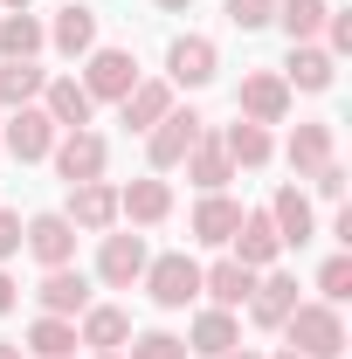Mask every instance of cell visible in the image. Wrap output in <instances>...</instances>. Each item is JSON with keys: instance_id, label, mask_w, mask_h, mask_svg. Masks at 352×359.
<instances>
[{"instance_id": "obj_1", "label": "cell", "mask_w": 352, "mask_h": 359, "mask_svg": "<svg viewBox=\"0 0 352 359\" xmlns=\"http://www.w3.org/2000/svg\"><path fill=\"white\" fill-rule=\"evenodd\" d=\"M276 332H290V353H304V359H339L346 353V318H339V304H297Z\"/></svg>"}, {"instance_id": "obj_2", "label": "cell", "mask_w": 352, "mask_h": 359, "mask_svg": "<svg viewBox=\"0 0 352 359\" xmlns=\"http://www.w3.org/2000/svg\"><path fill=\"white\" fill-rule=\"evenodd\" d=\"M145 297H152L159 311H187V304L201 297V263H194V256H159V263H145Z\"/></svg>"}, {"instance_id": "obj_3", "label": "cell", "mask_w": 352, "mask_h": 359, "mask_svg": "<svg viewBox=\"0 0 352 359\" xmlns=\"http://www.w3.org/2000/svg\"><path fill=\"white\" fill-rule=\"evenodd\" d=\"M138 83V62H132V48H90V69H83V90H90V104L104 97V104H125Z\"/></svg>"}, {"instance_id": "obj_4", "label": "cell", "mask_w": 352, "mask_h": 359, "mask_svg": "<svg viewBox=\"0 0 352 359\" xmlns=\"http://www.w3.org/2000/svg\"><path fill=\"white\" fill-rule=\"evenodd\" d=\"M0 152H14V159H48V152H55V125H48L42 104H21V111L0 125Z\"/></svg>"}, {"instance_id": "obj_5", "label": "cell", "mask_w": 352, "mask_h": 359, "mask_svg": "<svg viewBox=\"0 0 352 359\" xmlns=\"http://www.w3.org/2000/svg\"><path fill=\"white\" fill-rule=\"evenodd\" d=\"M201 132H208V125H201L194 111H166V118L145 132V152H152V166H159V173H173L180 159L194 152V138H201Z\"/></svg>"}, {"instance_id": "obj_6", "label": "cell", "mask_w": 352, "mask_h": 359, "mask_svg": "<svg viewBox=\"0 0 352 359\" xmlns=\"http://www.w3.org/2000/svg\"><path fill=\"white\" fill-rule=\"evenodd\" d=\"M48 159H55V173L69 180V187H83V180H104V159H111V152H104V138L83 125V132H62V138H55Z\"/></svg>"}, {"instance_id": "obj_7", "label": "cell", "mask_w": 352, "mask_h": 359, "mask_svg": "<svg viewBox=\"0 0 352 359\" xmlns=\"http://www.w3.org/2000/svg\"><path fill=\"white\" fill-rule=\"evenodd\" d=\"M215 42L208 35H180L173 48H166V83L173 90H201V83H215Z\"/></svg>"}, {"instance_id": "obj_8", "label": "cell", "mask_w": 352, "mask_h": 359, "mask_svg": "<svg viewBox=\"0 0 352 359\" xmlns=\"http://www.w3.org/2000/svg\"><path fill=\"white\" fill-rule=\"evenodd\" d=\"M21 242H28V256L42 269H62L76 256V222H69V215H35V222L21 228Z\"/></svg>"}, {"instance_id": "obj_9", "label": "cell", "mask_w": 352, "mask_h": 359, "mask_svg": "<svg viewBox=\"0 0 352 359\" xmlns=\"http://www.w3.org/2000/svg\"><path fill=\"white\" fill-rule=\"evenodd\" d=\"M145 235H104V249H97V276L111 283V290H132L138 276H145Z\"/></svg>"}, {"instance_id": "obj_10", "label": "cell", "mask_w": 352, "mask_h": 359, "mask_svg": "<svg viewBox=\"0 0 352 359\" xmlns=\"http://www.w3.org/2000/svg\"><path fill=\"white\" fill-rule=\"evenodd\" d=\"M228 242H235V263L256 269V276L283 256V235H276V222H269V208H263V215H242V228H235Z\"/></svg>"}, {"instance_id": "obj_11", "label": "cell", "mask_w": 352, "mask_h": 359, "mask_svg": "<svg viewBox=\"0 0 352 359\" xmlns=\"http://www.w3.org/2000/svg\"><path fill=\"white\" fill-rule=\"evenodd\" d=\"M283 111H290V83H283L276 69L242 76V118H249V125H283Z\"/></svg>"}, {"instance_id": "obj_12", "label": "cell", "mask_w": 352, "mask_h": 359, "mask_svg": "<svg viewBox=\"0 0 352 359\" xmlns=\"http://www.w3.org/2000/svg\"><path fill=\"white\" fill-rule=\"evenodd\" d=\"M42 111H48L55 132H83L97 104H90V90L76 83V76H48V83H42Z\"/></svg>"}, {"instance_id": "obj_13", "label": "cell", "mask_w": 352, "mask_h": 359, "mask_svg": "<svg viewBox=\"0 0 352 359\" xmlns=\"http://www.w3.org/2000/svg\"><path fill=\"white\" fill-rule=\"evenodd\" d=\"M35 297H42L48 318H83V311H90V276L62 263V269H48V276H42V290H35Z\"/></svg>"}, {"instance_id": "obj_14", "label": "cell", "mask_w": 352, "mask_h": 359, "mask_svg": "<svg viewBox=\"0 0 352 359\" xmlns=\"http://www.w3.org/2000/svg\"><path fill=\"white\" fill-rule=\"evenodd\" d=\"M76 228L90 235H104V228L118 222V187H104V180H83V187H69V208H62Z\"/></svg>"}, {"instance_id": "obj_15", "label": "cell", "mask_w": 352, "mask_h": 359, "mask_svg": "<svg viewBox=\"0 0 352 359\" xmlns=\"http://www.w3.org/2000/svg\"><path fill=\"white\" fill-rule=\"evenodd\" d=\"M118 215L138 222V228L166 222V215H173V187H166V180H132V187L118 194Z\"/></svg>"}, {"instance_id": "obj_16", "label": "cell", "mask_w": 352, "mask_h": 359, "mask_svg": "<svg viewBox=\"0 0 352 359\" xmlns=\"http://www.w3.org/2000/svg\"><path fill=\"white\" fill-rule=\"evenodd\" d=\"M201 290L215 297V311H242V304H249V290H256V269H242L235 256H228V263L201 269Z\"/></svg>"}, {"instance_id": "obj_17", "label": "cell", "mask_w": 352, "mask_h": 359, "mask_svg": "<svg viewBox=\"0 0 352 359\" xmlns=\"http://www.w3.org/2000/svg\"><path fill=\"white\" fill-rule=\"evenodd\" d=\"M269 222H276V235H283V249H304L311 242V201L297 194V187H276V201H269Z\"/></svg>"}, {"instance_id": "obj_18", "label": "cell", "mask_w": 352, "mask_h": 359, "mask_svg": "<svg viewBox=\"0 0 352 359\" xmlns=\"http://www.w3.org/2000/svg\"><path fill=\"white\" fill-rule=\"evenodd\" d=\"M290 311H297V283L276 276V269L256 276V290H249V318H256V325H283Z\"/></svg>"}, {"instance_id": "obj_19", "label": "cell", "mask_w": 352, "mask_h": 359, "mask_svg": "<svg viewBox=\"0 0 352 359\" xmlns=\"http://www.w3.org/2000/svg\"><path fill=\"white\" fill-rule=\"evenodd\" d=\"M180 166H187V180H194L201 194H221V187H228V173H235V166H228V152H221V138H208V132L194 138V152H187Z\"/></svg>"}, {"instance_id": "obj_20", "label": "cell", "mask_w": 352, "mask_h": 359, "mask_svg": "<svg viewBox=\"0 0 352 359\" xmlns=\"http://www.w3.org/2000/svg\"><path fill=\"white\" fill-rule=\"evenodd\" d=\"M235 228H242V208H235L228 194H201V208H194V242L221 249V242H228Z\"/></svg>"}, {"instance_id": "obj_21", "label": "cell", "mask_w": 352, "mask_h": 359, "mask_svg": "<svg viewBox=\"0 0 352 359\" xmlns=\"http://www.w3.org/2000/svg\"><path fill=\"white\" fill-rule=\"evenodd\" d=\"M132 339V318L118 311V304H90L83 311V332H76V346H97V353H118Z\"/></svg>"}, {"instance_id": "obj_22", "label": "cell", "mask_w": 352, "mask_h": 359, "mask_svg": "<svg viewBox=\"0 0 352 359\" xmlns=\"http://www.w3.org/2000/svg\"><path fill=\"white\" fill-rule=\"evenodd\" d=\"M187 339H194L187 353H208V359H221V353H235V346H242V325H235V311H201Z\"/></svg>"}, {"instance_id": "obj_23", "label": "cell", "mask_w": 352, "mask_h": 359, "mask_svg": "<svg viewBox=\"0 0 352 359\" xmlns=\"http://www.w3.org/2000/svg\"><path fill=\"white\" fill-rule=\"evenodd\" d=\"M42 42H48V28L35 14H0V55H7V62H35Z\"/></svg>"}, {"instance_id": "obj_24", "label": "cell", "mask_w": 352, "mask_h": 359, "mask_svg": "<svg viewBox=\"0 0 352 359\" xmlns=\"http://www.w3.org/2000/svg\"><path fill=\"white\" fill-rule=\"evenodd\" d=\"M118 111H125V125H132V132H152V125L173 111V83H132V97H125Z\"/></svg>"}, {"instance_id": "obj_25", "label": "cell", "mask_w": 352, "mask_h": 359, "mask_svg": "<svg viewBox=\"0 0 352 359\" xmlns=\"http://www.w3.org/2000/svg\"><path fill=\"white\" fill-rule=\"evenodd\" d=\"M332 55L325 48H311V42H290V62H283V83H297V90H332Z\"/></svg>"}, {"instance_id": "obj_26", "label": "cell", "mask_w": 352, "mask_h": 359, "mask_svg": "<svg viewBox=\"0 0 352 359\" xmlns=\"http://www.w3.org/2000/svg\"><path fill=\"white\" fill-rule=\"evenodd\" d=\"M221 152H228V166H269V152H276V145H269L263 125H249V118H242V125H228V132H221Z\"/></svg>"}, {"instance_id": "obj_27", "label": "cell", "mask_w": 352, "mask_h": 359, "mask_svg": "<svg viewBox=\"0 0 352 359\" xmlns=\"http://www.w3.org/2000/svg\"><path fill=\"white\" fill-rule=\"evenodd\" d=\"M48 42L62 48V55H90V48H97V14H90V7H62L55 28H48Z\"/></svg>"}, {"instance_id": "obj_28", "label": "cell", "mask_w": 352, "mask_h": 359, "mask_svg": "<svg viewBox=\"0 0 352 359\" xmlns=\"http://www.w3.org/2000/svg\"><path fill=\"white\" fill-rule=\"evenodd\" d=\"M28 353H35V359H69V353H76V325L42 311L35 325H28Z\"/></svg>"}, {"instance_id": "obj_29", "label": "cell", "mask_w": 352, "mask_h": 359, "mask_svg": "<svg viewBox=\"0 0 352 359\" xmlns=\"http://www.w3.org/2000/svg\"><path fill=\"white\" fill-rule=\"evenodd\" d=\"M332 145H339V138H332V125H297V132H290V166L311 180L325 159H332Z\"/></svg>"}, {"instance_id": "obj_30", "label": "cell", "mask_w": 352, "mask_h": 359, "mask_svg": "<svg viewBox=\"0 0 352 359\" xmlns=\"http://www.w3.org/2000/svg\"><path fill=\"white\" fill-rule=\"evenodd\" d=\"M325 14H332L325 0H276V14H269V21H283V35H290V42H311V35L325 28Z\"/></svg>"}, {"instance_id": "obj_31", "label": "cell", "mask_w": 352, "mask_h": 359, "mask_svg": "<svg viewBox=\"0 0 352 359\" xmlns=\"http://www.w3.org/2000/svg\"><path fill=\"white\" fill-rule=\"evenodd\" d=\"M42 83H48V69H35V62H0V104H35L42 97Z\"/></svg>"}, {"instance_id": "obj_32", "label": "cell", "mask_w": 352, "mask_h": 359, "mask_svg": "<svg viewBox=\"0 0 352 359\" xmlns=\"http://www.w3.org/2000/svg\"><path fill=\"white\" fill-rule=\"evenodd\" d=\"M318 290H325V304H346L352 297V256H332L318 269Z\"/></svg>"}, {"instance_id": "obj_33", "label": "cell", "mask_w": 352, "mask_h": 359, "mask_svg": "<svg viewBox=\"0 0 352 359\" xmlns=\"http://www.w3.org/2000/svg\"><path fill=\"white\" fill-rule=\"evenodd\" d=\"M132 359H187V339H173V332H138Z\"/></svg>"}, {"instance_id": "obj_34", "label": "cell", "mask_w": 352, "mask_h": 359, "mask_svg": "<svg viewBox=\"0 0 352 359\" xmlns=\"http://www.w3.org/2000/svg\"><path fill=\"white\" fill-rule=\"evenodd\" d=\"M269 14H276V0H228V21L235 28H263Z\"/></svg>"}, {"instance_id": "obj_35", "label": "cell", "mask_w": 352, "mask_h": 359, "mask_svg": "<svg viewBox=\"0 0 352 359\" xmlns=\"http://www.w3.org/2000/svg\"><path fill=\"white\" fill-rule=\"evenodd\" d=\"M325 35H332L325 55H346V48H352V14H325Z\"/></svg>"}, {"instance_id": "obj_36", "label": "cell", "mask_w": 352, "mask_h": 359, "mask_svg": "<svg viewBox=\"0 0 352 359\" xmlns=\"http://www.w3.org/2000/svg\"><path fill=\"white\" fill-rule=\"evenodd\" d=\"M14 249H21V215H7V208H0V263H7Z\"/></svg>"}, {"instance_id": "obj_37", "label": "cell", "mask_w": 352, "mask_h": 359, "mask_svg": "<svg viewBox=\"0 0 352 359\" xmlns=\"http://www.w3.org/2000/svg\"><path fill=\"white\" fill-rule=\"evenodd\" d=\"M14 304H21V283H14V276H7V269H0V318L14 311Z\"/></svg>"}, {"instance_id": "obj_38", "label": "cell", "mask_w": 352, "mask_h": 359, "mask_svg": "<svg viewBox=\"0 0 352 359\" xmlns=\"http://www.w3.org/2000/svg\"><path fill=\"white\" fill-rule=\"evenodd\" d=\"M0 14H28V0H0Z\"/></svg>"}, {"instance_id": "obj_39", "label": "cell", "mask_w": 352, "mask_h": 359, "mask_svg": "<svg viewBox=\"0 0 352 359\" xmlns=\"http://www.w3.org/2000/svg\"><path fill=\"white\" fill-rule=\"evenodd\" d=\"M0 359H28V353H21V346H7V339H0Z\"/></svg>"}, {"instance_id": "obj_40", "label": "cell", "mask_w": 352, "mask_h": 359, "mask_svg": "<svg viewBox=\"0 0 352 359\" xmlns=\"http://www.w3.org/2000/svg\"><path fill=\"white\" fill-rule=\"evenodd\" d=\"M159 7H173V14H180V7H194V0H159Z\"/></svg>"}, {"instance_id": "obj_41", "label": "cell", "mask_w": 352, "mask_h": 359, "mask_svg": "<svg viewBox=\"0 0 352 359\" xmlns=\"http://www.w3.org/2000/svg\"><path fill=\"white\" fill-rule=\"evenodd\" d=\"M221 359H256V353H242V346H235V353H221Z\"/></svg>"}, {"instance_id": "obj_42", "label": "cell", "mask_w": 352, "mask_h": 359, "mask_svg": "<svg viewBox=\"0 0 352 359\" xmlns=\"http://www.w3.org/2000/svg\"><path fill=\"white\" fill-rule=\"evenodd\" d=\"M276 359H304V353H290V346H283V353H276Z\"/></svg>"}, {"instance_id": "obj_43", "label": "cell", "mask_w": 352, "mask_h": 359, "mask_svg": "<svg viewBox=\"0 0 352 359\" xmlns=\"http://www.w3.org/2000/svg\"><path fill=\"white\" fill-rule=\"evenodd\" d=\"M97 359H118V353H97Z\"/></svg>"}]
</instances>
